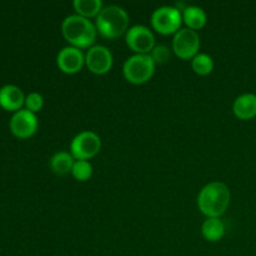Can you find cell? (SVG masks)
<instances>
[{
    "label": "cell",
    "instance_id": "e0dca14e",
    "mask_svg": "<svg viewBox=\"0 0 256 256\" xmlns=\"http://www.w3.org/2000/svg\"><path fill=\"white\" fill-rule=\"evenodd\" d=\"M75 12L85 19H92L96 18L102 10V0H75L72 2Z\"/></svg>",
    "mask_w": 256,
    "mask_h": 256
},
{
    "label": "cell",
    "instance_id": "5bb4252c",
    "mask_svg": "<svg viewBox=\"0 0 256 256\" xmlns=\"http://www.w3.org/2000/svg\"><path fill=\"white\" fill-rule=\"evenodd\" d=\"M208 15L200 6L196 5H190L182 10V22L186 25L189 29L198 30L202 29L206 25Z\"/></svg>",
    "mask_w": 256,
    "mask_h": 256
},
{
    "label": "cell",
    "instance_id": "d6986e66",
    "mask_svg": "<svg viewBox=\"0 0 256 256\" xmlns=\"http://www.w3.org/2000/svg\"><path fill=\"white\" fill-rule=\"evenodd\" d=\"M72 175L78 182H88L92 175V165L88 160H75Z\"/></svg>",
    "mask_w": 256,
    "mask_h": 256
},
{
    "label": "cell",
    "instance_id": "9c48e42d",
    "mask_svg": "<svg viewBox=\"0 0 256 256\" xmlns=\"http://www.w3.org/2000/svg\"><path fill=\"white\" fill-rule=\"evenodd\" d=\"M114 58L112 52L104 45H92L85 54V65L95 75H104L112 68Z\"/></svg>",
    "mask_w": 256,
    "mask_h": 256
},
{
    "label": "cell",
    "instance_id": "2e32d148",
    "mask_svg": "<svg viewBox=\"0 0 256 256\" xmlns=\"http://www.w3.org/2000/svg\"><path fill=\"white\" fill-rule=\"evenodd\" d=\"M75 159L72 155L68 152H58L50 158V169L56 175H66L72 174V165Z\"/></svg>",
    "mask_w": 256,
    "mask_h": 256
},
{
    "label": "cell",
    "instance_id": "5b68a950",
    "mask_svg": "<svg viewBox=\"0 0 256 256\" xmlns=\"http://www.w3.org/2000/svg\"><path fill=\"white\" fill-rule=\"evenodd\" d=\"M182 24V12L176 6L158 8L152 14V26L162 35L176 34Z\"/></svg>",
    "mask_w": 256,
    "mask_h": 256
},
{
    "label": "cell",
    "instance_id": "30bf717a",
    "mask_svg": "<svg viewBox=\"0 0 256 256\" xmlns=\"http://www.w3.org/2000/svg\"><path fill=\"white\" fill-rule=\"evenodd\" d=\"M9 129L18 139H29L38 130L36 115L26 109L14 112L9 120Z\"/></svg>",
    "mask_w": 256,
    "mask_h": 256
},
{
    "label": "cell",
    "instance_id": "9a60e30c",
    "mask_svg": "<svg viewBox=\"0 0 256 256\" xmlns=\"http://www.w3.org/2000/svg\"><path fill=\"white\" fill-rule=\"evenodd\" d=\"M202 234L208 242H220L225 234L224 222L220 220V218H206L202 225Z\"/></svg>",
    "mask_w": 256,
    "mask_h": 256
},
{
    "label": "cell",
    "instance_id": "8992f818",
    "mask_svg": "<svg viewBox=\"0 0 256 256\" xmlns=\"http://www.w3.org/2000/svg\"><path fill=\"white\" fill-rule=\"evenodd\" d=\"M102 149V139L99 135L90 130L79 132L74 136L70 144V154L75 160L92 159Z\"/></svg>",
    "mask_w": 256,
    "mask_h": 256
},
{
    "label": "cell",
    "instance_id": "8fae6325",
    "mask_svg": "<svg viewBox=\"0 0 256 256\" xmlns=\"http://www.w3.org/2000/svg\"><path fill=\"white\" fill-rule=\"evenodd\" d=\"M56 65L64 74L72 75L79 72L85 65V55L78 48L65 46L58 52Z\"/></svg>",
    "mask_w": 256,
    "mask_h": 256
},
{
    "label": "cell",
    "instance_id": "7a4b0ae2",
    "mask_svg": "<svg viewBox=\"0 0 256 256\" xmlns=\"http://www.w3.org/2000/svg\"><path fill=\"white\" fill-rule=\"evenodd\" d=\"M62 34L70 46L78 49H89L96 40L98 30L89 19L78 14L69 15L62 22Z\"/></svg>",
    "mask_w": 256,
    "mask_h": 256
},
{
    "label": "cell",
    "instance_id": "44dd1931",
    "mask_svg": "<svg viewBox=\"0 0 256 256\" xmlns=\"http://www.w3.org/2000/svg\"><path fill=\"white\" fill-rule=\"evenodd\" d=\"M150 56L155 62V64H164L169 62L170 59V50L165 45H155L152 52H150Z\"/></svg>",
    "mask_w": 256,
    "mask_h": 256
},
{
    "label": "cell",
    "instance_id": "ac0fdd59",
    "mask_svg": "<svg viewBox=\"0 0 256 256\" xmlns=\"http://www.w3.org/2000/svg\"><path fill=\"white\" fill-rule=\"evenodd\" d=\"M192 69L194 70L195 74L200 75V76H206V75L212 74V72L214 70V60L210 55L205 54V52H199L192 60Z\"/></svg>",
    "mask_w": 256,
    "mask_h": 256
},
{
    "label": "cell",
    "instance_id": "52a82bcc",
    "mask_svg": "<svg viewBox=\"0 0 256 256\" xmlns=\"http://www.w3.org/2000/svg\"><path fill=\"white\" fill-rule=\"evenodd\" d=\"M172 52L179 59L192 60L200 49V36L198 32L184 28L180 29L172 39Z\"/></svg>",
    "mask_w": 256,
    "mask_h": 256
},
{
    "label": "cell",
    "instance_id": "ffe728a7",
    "mask_svg": "<svg viewBox=\"0 0 256 256\" xmlns=\"http://www.w3.org/2000/svg\"><path fill=\"white\" fill-rule=\"evenodd\" d=\"M24 106L26 110L36 114V112H40V110L42 109V106H44V98H42V94H39V92H29V94L26 95V98H25Z\"/></svg>",
    "mask_w": 256,
    "mask_h": 256
},
{
    "label": "cell",
    "instance_id": "ba28073f",
    "mask_svg": "<svg viewBox=\"0 0 256 256\" xmlns=\"http://www.w3.org/2000/svg\"><path fill=\"white\" fill-rule=\"evenodd\" d=\"M125 42L135 54H150L155 48V36L145 25H134L125 34Z\"/></svg>",
    "mask_w": 256,
    "mask_h": 256
},
{
    "label": "cell",
    "instance_id": "4fadbf2b",
    "mask_svg": "<svg viewBox=\"0 0 256 256\" xmlns=\"http://www.w3.org/2000/svg\"><path fill=\"white\" fill-rule=\"evenodd\" d=\"M232 112L240 120H250L256 116V95L246 92L235 99Z\"/></svg>",
    "mask_w": 256,
    "mask_h": 256
},
{
    "label": "cell",
    "instance_id": "277c9868",
    "mask_svg": "<svg viewBox=\"0 0 256 256\" xmlns=\"http://www.w3.org/2000/svg\"><path fill=\"white\" fill-rule=\"evenodd\" d=\"M156 64L150 54H134L125 60L122 75L130 84L142 85L149 82L155 72Z\"/></svg>",
    "mask_w": 256,
    "mask_h": 256
},
{
    "label": "cell",
    "instance_id": "3957f363",
    "mask_svg": "<svg viewBox=\"0 0 256 256\" xmlns=\"http://www.w3.org/2000/svg\"><path fill=\"white\" fill-rule=\"evenodd\" d=\"M129 15L119 5L104 6L95 19L98 32L106 39H118L129 30Z\"/></svg>",
    "mask_w": 256,
    "mask_h": 256
},
{
    "label": "cell",
    "instance_id": "7c38bea8",
    "mask_svg": "<svg viewBox=\"0 0 256 256\" xmlns=\"http://www.w3.org/2000/svg\"><path fill=\"white\" fill-rule=\"evenodd\" d=\"M25 98L26 95L24 92L14 84H6L0 88V108L5 112L14 114L24 109Z\"/></svg>",
    "mask_w": 256,
    "mask_h": 256
},
{
    "label": "cell",
    "instance_id": "6da1fadb",
    "mask_svg": "<svg viewBox=\"0 0 256 256\" xmlns=\"http://www.w3.org/2000/svg\"><path fill=\"white\" fill-rule=\"evenodd\" d=\"M232 200L229 186L222 182L205 185L198 195V208L206 218H220L228 210Z\"/></svg>",
    "mask_w": 256,
    "mask_h": 256
}]
</instances>
